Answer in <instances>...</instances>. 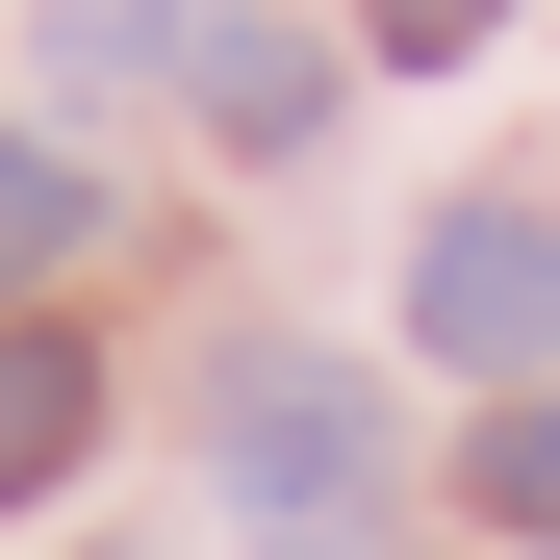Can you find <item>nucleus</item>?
<instances>
[{"label": "nucleus", "instance_id": "f03ea898", "mask_svg": "<svg viewBox=\"0 0 560 560\" xmlns=\"http://www.w3.org/2000/svg\"><path fill=\"white\" fill-rule=\"evenodd\" d=\"M408 357L535 383V357H560V205H433V255H408Z\"/></svg>", "mask_w": 560, "mask_h": 560}, {"label": "nucleus", "instance_id": "0eeeda50", "mask_svg": "<svg viewBox=\"0 0 560 560\" xmlns=\"http://www.w3.org/2000/svg\"><path fill=\"white\" fill-rule=\"evenodd\" d=\"M77 77H205V0H51Z\"/></svg>", "mask_w": 560, "mask_h": 560}, {"label": "nucleus", "instance_id": "6e6552de", "mask_svg": "<svg viewBox=\"0 0 560 560\" xmlns=\"http://www.w3.org/2000/svg\"><path fill=\"white\" fill-rule=\"evenodd\" d=\"M357 26H383V51L433 77V51H485V26H510V0H357Z\"/></svg>", "mask_w": 560, "mask_h": 560}, {"label": "nucleus", "instance_id": "f257e3e1", "mask_svg": "<svg viewBox=\"0 0 560 560\" xmlns=\"http://www.w3.org/2000/svg\"><path fill=\"white\" fill-rule=\"evenodd\" d=\"M230 510L280 560L357 535V510H383V383H357V357H255V383H230Z\"/></svg>", "mask_w": 560, "mask_h": 560}, {"label": "nucleus", "instance_id": "20e7f679", "mask_svg": "<svg viewBox=\"0 0 560 560\" xmlns=\"http://www.w3.org/2000/svg\"><path fill=\"white\" fill-rule=\"evenodd\" d=\"M205 128H230V153H306V128H331V51H306V26H205Z\"/></svg>", "mask_w": 560, "mask_h": 560}, {"label": "nucleus", "instance_id": "423d86ee", "mask_svg": "<svg viewBox=\"0 0 560 560\" xmlns=\"http://www.w3.org/2000/svg\"><path fill=\"white\" fill-rule=\"evenodd\" d=\"M458 485H485V535H560V383H510V408H485V458H458Z\"/></svg>", "mask_w": 560, "mask_h": 560}, {"label": "nucleus", "instance_id": "7ed1b4c3", "mask_svg": "<svg viewBox=\"0 0 560 560\" xmlns=\"http://www.w3.org/2000/svg\"><path fill=\"white\" fill-rule=\"evenodd\" d=\"M77 458H103V357L77 331H0V510H51Z\"/></svg>", "mask_w": 560, "mask_h": 560}, {"label": "nucleus", "instance_id": "39448f33", "mask_svg": "<svg viewBox=\"0 0 560 560\" xmlns=\"http://www.w3.org/2000/svg\"><path fill=\"white\" fill-rule=\"evenodd\" d=\"M77 255H103V178L51 128H0V280H77Z\"/></svg>", "mask_w": 560, "mask_h": 560}]
</instances>
